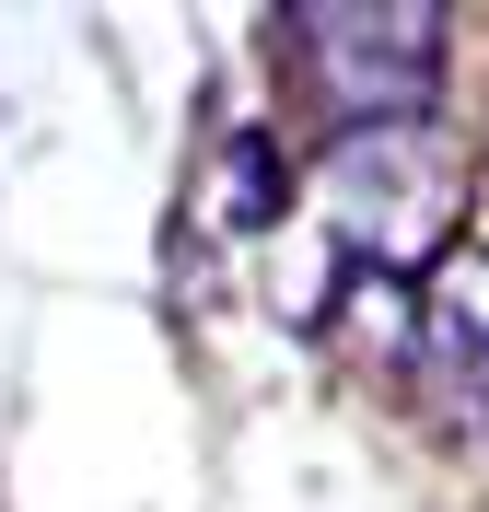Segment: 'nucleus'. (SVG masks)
<instances>
[{"label": "nucleus", "mask_w": 489, "mask_h": 512, "mask_svg": "<svg viewBox=\"0 0 489 512\" xmlns=\"http://www.w3.org/2000/svg\"><path fill=\"white\" fill-rule=\"evenodd\" d=\"M455 198H466V175L431 128H350L315 163V198H303V256L315 268L280 303L303 326H326V303L361 291V280H385V291L431 280L455 256Z\"/></svg>", "instance_id": "f257e3e1"}, {"label": "nucleus", "mask_w": 489, "mask_h": 512, "mask_svg": "<svg viewBox=\"0 0 489 512\" xmlns=\"http://www.w3.org/2000/svg\"><path fill=\"white\" fill-rule=\"evenodd\" d=\"M292 59L315 70V105L338 128H420V94L443 70L431 0H315L292 12Z\"/></svg>", "instance_id": "f03ea898"}, {"label": "nucleus", "mask_w": 489, "mask_h": 512, "mask_svg": "<svg viewBox=\"0 0 489 512\" xmlns=\"http://www.w3.org/2000/svg\"><path fill=\"white\" fill-rule=\"evenodd\" d=\"M420 350L455 361L466 384H489V245H455L420 280Z\"/></svg>", "instance_id": "7ed1b4c3"}, {"label": "nucleus", "mask_w": 489, "mask_h": 512, "mask_svg": "<svg viewBox=\"0 0 489 512\" xmlns=\"http://www.w3.org/2000/svg\"><path fill=\"white\" fill-rule=\"evenodd\" d=\"M210 175H222V187L198 198V210H210V233H257V222H280V210H292V175H280V140H268V128H233Z\"/></svg>", "instance_id": "20e7f679"}]
</instances>
